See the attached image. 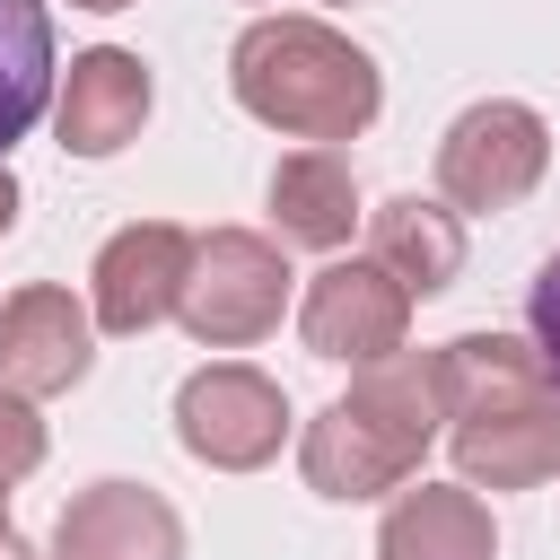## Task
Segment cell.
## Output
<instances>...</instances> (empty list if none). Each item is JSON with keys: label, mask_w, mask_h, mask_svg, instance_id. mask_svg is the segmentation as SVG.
Wrapping results in <instances>:
<instances>
[{"label": "cell", "mask_w": 560, "mask_h": 560, "mask_svg": "<svg viewBox=\"0 0 560 560\" xmlns=\"http://www.w3.org/2000/svg\"><path fill=\"white\" fill-rule=\"evenodd\" d=\"M0 560H35V551H26V534H18L9 516H0Z\"/></svg>", "instance_id": "19"}, {"label": "cell", "mask_w": 560, "mask_h": 560, "mask_svg": "<svg viewBox=\"0 0 560 560\" xmlns=\"http://www.w3.org/2000/svg\"><path fill=\"white\" fill-rule=\"evenodd\" d=\"M402 332H411V289L394 271H376L368 254L324 262L306 280V298H298V341L315 359H332V368H376V359L402 350Z\"/></svg>", "instance_id": "8"}, {"label": "cell", "mask_w": 560, "mask_h": 560, "mask_svg": "<svg viewBox=\"0 0 560 560\" xmlns=\"http://www.w3.org/2000/svg\"><path fill=\"white\" fill-rule=\"evenodd\" d=\"M88 368H96V315L61 280H26L18 298H0V394L9 402H52L88 385Z\"/></svg>", "instance_id": "9"}, {"label": "cell", "mask_w": 560, "mask_h": 560, "mask_svg": "<svg viewBox=\"0 0 560 560\" xmlns=\"http://www.w3.org/2000/svg\"><path fill=\"white\" fill-rule=\"evenodd\" d=\"M228 88L236 105L306 149H341L376 122L385 105V70L368 44H350L332 18H254L228 44Z\"/></svg>", "instance_id": "3"}, {"label": "cell", "mask_w": 560, "mask_h": 560, "mask_svg": "<svg viewBox=\"0 0 560 560\" xmlns=\"http://www.w3.org/2000/svg\"><path fill=\"white\" fill-rule=\"evenodd\" d=\"M52 9L44 0H0V166L9 149L44 122L52 105Z\"/></svg>", "instance_id": "15"}, {"label": "cell", "mask_w": 560, "mask_h": 560, "mask_svg": "<svg viewBox=\"0 0 560 560\" xmlns=\"http://www.w3.org/2000/svg\"><path fill=\"white\" fill-rule=\"evenodd\" d=\"M175 446L210 472H262L289 446V394L245 359H210L175 385Z\"/></svg>", "instance_id": "6"}, {"label": "cell", "mask_w": 560, "mask_h": 560, "mask_svg": "<svg viewBox=\"0 0 560 560\" xmlns=\"http://www.w3.org/2000/svg\"><path fill=\"white\" fill-rule=\"evenodd\" d=\"M149 105H158L149 61L122 52V44H88V52L70 61L61 96H52V131H61L70 158H122V149L140 140Z\"/></svg>", "instance_id": "11"}, {"label": "cell", "mask_w": 560, "mask_h": 560, "mask_svg": "<svg viewBox=\"0 0 560 560\" xmlns=\"http://www.w3.org/2000/svg\"><path fill=\"white\" fill-rule=\"evenodd\" d=\"M35 464H44V420H35V402H9L0 394V516H9V490Z\"/></svg>", "instance_id": "16"}, {"label": "cell", "mask_w": 560, "mask_h": 560, "mask_svg": "<svg viewBox=\"0 0 560 560\" xmlns=\"http://www.w3.org/2000/svg\"><path fill=\"white\" fill-rule=\"evenodd\" d=\"M446 438V394H438V350H394L350 376L306 429H298V472L315 499H394L420 481V455Z\"/></svg>", "instance_id": "2"}, {"label": "cell", "mask_w": 560, "mask_h": 560, "mask_svg": "<svg viewBox=\"0 0 560 560\" xmlns=\"http://www.w3.org/2000/svg\"><path fill=\"white\" fill-rule=\"evenodd\" d=\"M289 289H298V271H289L280 236H262V228H210V236H192V271H184L175 324L201 350H254L262 332H280Z\"/></svg>", "instance_id": "4"}, {"label": "cell", "mask_w": 560, "mask_h": 560, "mask_svg": "<svg viewBox=\"0 0 560 560\" xmlns=\"http://www.w3.org/2000/svg\"><path fill=\"white\" fill-rule=\"evenodd\" d=\"M368 262L394 271L411 289V306H420V298L455 289V271H464V219L446 201H429V192H394V201L368 210Z\"/></svg>", "instance_id": "14"}, {"label": "cell", "mask_w": 560, "mask_h": 560, "mask_svg": "<svg viewBox=\"0 0 560 560\" xmlns=\"http://www.w3.org/2000/svg\"><path fill=\"white\" fill-rule=\"evenodd\" d=\"M324 9H350V0H324Z\"/></svg>", "instance_id": "21"}, {"label": "cell", "mask_w": 560, "mask_h": 560, "mask_svg": "<svg viewBox=\"0 0 560 560\" xmlns=\"http://www.w3.org/2000/svg\"><path fill=\"white\" fill-rule=\"evenodd\" d=\"M184 271H192V236L175 219L114 228L96 245V262H88V315H96V332H114V341L158 332L175 315V298H184Z\"/></svg>", "instance_id": "7"}, {"label": "cell", "mask_w": 560, "mask_h": 560, "mask_svg": "<svg viewBox=\"0 0 560 560\" xmlns=\"http://www.w3.org/2000/svg\"><path fill=\"white\" fill-rule=\"evenodd\" d=\"M44 560H184V516L149 481H88L52 516Z\"/></svg>", "instance_id": "10"}, {"label": "cell", "mask_w": 560, "mask_h": 560, "mask_svg": "<svg viewBox=\"0 0 560 560\" xmlns=\"http://www.w3.org/2000/svg\"><path fill=\"white\" fill-rule=\"evenodd\" d=\"M551 175V122L525 96H481L438 131V201L464 219L516 210L534 184Z\"/></svg>", "instance_id": "5"}, {"label": "cell", "mask_w": 560, "mask_h": 560, "mask_svg": "<svg viewBox=\"0 0 560 560\" xmlns=\"http://www.w3.org/2000/svg\"><path fill=\"white\" fill-rule=\"evenodd\" d=\"M376 560H499L490 499L464 481H402L376 525Z\"/></svg>", "instance_id": "12"}, {"label": "cell", "mask_w": 560, "mask_h": 560, "mask_svg": "<svg viewBox=\"0 0 560 560\" xmlns=\"http://www.w3.org/2000/svg\"><path fill=\"white\" fill-rule=\"evenodd\" d=\"M9 228H18V175L0 166V236H9Z\"/></svg>", "instance_id": "18"}, {"label": "cell", "mask_w": 560, "mask_h": 560, "mask_svg": "<svg viewBox=\"0 0 560 560\" xmlns=\"http://www.w3.org/2000/svg\"><path fill=\"white\" fill-rule=\"evenodd\" d=\"M70 9H131V0H70Z\"/></svg>", "instance_id": "20"}, {"label": "cell", "mask_w": 560, "mask_h": 560, "mask_svg": "<svg viewBox=\"0 0 560 560\" xmlns=\"http://www.w3.org/2000/svg\"><path fill=\"white\" fill-rule=\"evenodd\" d=\"M446 455L464 490H542L560 472V385L516 332L438 341Z\"/></svg>", "instance_id": "1"}, {"label": "cell", "mask_w": 560, "mask_h": 560, "mask_svg": "<svg viewBox=\"0 0 560 560\" xmlns=\"http://www.w3.org/2000/svg\"><path fill=\"white\" fill-rule=\"evenodd\" d=\"M359 175L341 149H289L271 166V236L280 245H306V254H341L350 228H359Z\"/></svg>", "instance_id": "13"}, {"label": "cell", "mask_w": 560, "mask_h": 560, "mask_svg": "<svg viewBox=\"0 0 560 560\" xmlns=\"http://www.w3.org/2000/svg\"><path fill=\"white\" fill-rule=\"evenodd\" d=\"M525 341H534V359L551 368V385H560V254L534 271V289H525Z\"/></svg>", "instance_id": "17"}]
</instances>
